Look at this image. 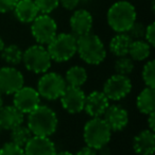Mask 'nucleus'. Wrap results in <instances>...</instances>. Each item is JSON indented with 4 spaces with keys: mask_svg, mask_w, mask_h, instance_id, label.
Segmentation results:
<instances>
[{
    "mask_svg": "<svg viewBox=\"0 0 155 155\" xmlns=\"http://www.w3.org/2000/svg\"><path fill=\"white\" fill-rule=\"evenodd\" d=\"M93 15L87 10L83 9L75 10L69 19L70 29L75 37H80L91 33L93 29Z\"/></svg>",
    "mask_w": 155,
    "mask_h": 155,
    "instance_id": "4468645a",
    "label": "nucleus"
},
{
    "mask_svg": "<svg viewBox=\"0 0 155 155\" xmlns=\"http://www.w3.org/2000/svg\"><path fill=\"white\" fill-rule=\"evenodd\" d=\"M33 134L31 133L30 129L27 125L20 124L18 127H14L11 130V134H10V138H11V142L17 144L19 147L24 148L27 144V142L31 139Z\"/></svg>",
    "mask_w": 155,
    "mask_h": 155,
    "instance_id": "393cba45",
    "label": "nucleus"
},
{
    "mask_svg": "<svg viewBox=\"0 0 155 155\" xmlns=\"http://www.w3.org/2000/svg\"><path fill=\"white\" fill-rule=\"evenodd\" d=\"M22 53L24 51L17 45L11 44V45L5 46L0 55L9 66L15 67L22 62Z\"/></svg>",
    "mask_w": 155,
    "mask_h": 155,
    "instance_id": "b1692460",
    "label": "nucleus"
},
{
    "mask_svg": "<svg viewBox=\"0 0 155 155\" xmlns=\"http://www.w3.org/2000/svg\"><path fill=\"white\" fill-rule=\"evenodd\" d=\"M66 87V81L63 75L53 71H47L39 78L36 91H38L41 98L49 101H54L62 97Z\"/></svg>",
    "mask_w": 155,
    "mask_h": 155,
    "instance_id": "0eeeda50",
    "label": "nucleus"
},
{
    "mask_svg": "<svg viewBox=\"0 0 155 155\" xmlns=\"http://www.w3.org/2000/svg\"><path fill=\"white\" fill-rule=\"evenodd\" d=\"M74 155H98V153L97 150H95V149L91 148L88 146H85L83 148H81Z\"/></svg>",
    "mask_w": 155,
    "mask_h": 155,
    "instance_id": "72a5a7b5",
    "label": "nucleus"
},
{
    "mask_svg": "<svg viewBox=\"0 0 155 155\" xmlns=\"http://www.w3.org/2000/svg\"><path fill=\"white\" fill-rule=\"evenodd\" d=\"M13 96V105L22 114L28 115L41 104V96L34 87L24 85Z\"/></svg>",
    "mask_w": 155,
    "mask_h": 155,
    "instance_id": "9b49d317",
    "label": "nucleus"
},
{
    "mask_svg": "<svg viewBox=\"0 0 155 155\" xmlns=\"http://www.w3.org/2000/svg\"><path fill=\"white\" fill-rule=\"evenodd\" d=\"M66 81L67 86H73V87H81L87 82L88 74H87L86 69L80 65H74L70 67L66 71V74L64 77Z\"/></svg>",
    "mask_w": 155,
    "mask_h": 155,
    "instance_id": "4be33fe9",
    "label": "nucleus"
},
{
    "mask_svg": "<svg viewBox=\"0 0 155 155\" xmlns=\"http://www.w3.org/2000/svg\"><path fill=\"white\" fill-rule=\"evenodd\" d=\"M133 149L137 155H153L155 151V134L149 129L139 132L133 139Z\"/></svg>",
    "mask_w": 155,
    "mask_h": 155,
    "instance_id": "f3484780",
    "label": "nucleus"
},
{
    "mask_svg": "<svg viewBox=\"0 0 155 155\" xmlns=\"http://www.w3.org/2000/svg\"><path fill=\"white\" fill-rule=\"evenodd\" d=\"M77 53L88 65H99L105 60L106 49L98 35L88 33L77 37Z\"/></svg>",
    "mask_w": 155,
    "mask_h": 155,
    "instance_id": "7ed1b4c3",
    "label": "nucleus"
},
{
    "mask_svg": "<svg viewBox=\"0 0 155 155\" xmlns=\"http://www.w3.org/2000/svg\"><path fill=\"white\" fill-rule=\"evenodd\" d=\"M136 106L141 114L148 115L155 110V89L146 86L136 98Z\"/></svg>",
    "mask_w": 155,
    "mask_h": 155,
    "instance_id": "aec40b11",
    "label": "nucleus"
},
{
    "mask_svg": "<svg viewBox=\"0 0 155 155\" xmlns=\"http://www.w3.org/2000/svg\"><path fill=\"white\" fill-rule=\"evenodd\" d=\"M31 34L37 44L47 46L58 34L56 21L48 14H39L31 22Z\"/></svg>",
    "mask_w": 155,
    "mask_h": 155,
    "instance_id": "6e6552de",
    "label": "nucleus"
},
{
    "mask_svg": "<svg viewBox=\"0 0 155 155\" xmlns=\"http://www.w3.org/2000/svg\"><path fill=\"white\" fill-rule=\"evenodd\" d=\"M112 131L102 117L91 118L85 123L83 129V138L86 146L97 151L101 150L107 146Z\"/></svg>",
    "mask_w": 155,
    "mask_h": 155,
    "instance_id": "20e7f679",
    "label": "nucleus"
},
{
    "mask_svg": "<svg viewBox=\"0 0 155 155\" xmlns=\"http://www.w3.org/2000/svg\"><path fill=\"white\" fill-rule=\"evenodd\" d=\"M141 77L146 86L155 88V62L153 60L148 61L143 65Z\"/></svg>",
    "mask_w": 155,
    "mask_h": 155,
    "instance_id": "bb28decb",
    "label": "nucleus"
},
{
    "mask_svg": "<svg viewBox=\"0 0 155 155\" xmlns=\"http://www.w3.org/2000/svg\"><path fill=\"white\" fill-rule=\"evenodd\" d=\"M131 91L132 82L130 78L115 73L105 81L102 91L110 101H119L124 99Z\"/></svg>",
    "mask_w": 155,
    "mask_h": 155,
    "instance_id": "1a4fd4ad",
    "label": "nucleus"
},
{
    "mask_svg": "<svg viewBox=\"0 0 155 155\" xmlns=\"http://www.w3.org/2000/svg\"><path fill=\"white\" fill-rule=\"evenodd\" d=\"M3 48H5V41H2V38L0 36V53H1V51L3 50Z\"/></svg>",
    "mask_w": 155,
    "mask_h": 155,
    "instance_id": "4c0bfd02",
    "label": "nucleus"
},
{
    "mask_svg": "<svg viewBox=\"0 0 155 155\" xmlns=\"http://www.w3.org/2000/svg\"><path fill=\"white\" fill-rule=\"evenodd\" d=\"M114 68H115L116 73L129 77V74H131L134 71L135 63H134V61L132 60L129 55L120 56V58H117V61L115 62Z\"/></svg>",
    "mask_w": 155,
    "mask_h": 155,
    "instance_id": "a878e982",
    "label": "nucleus"
},
{
    "mask_svg": "<svg viewBox=\"0 0 155 155\" xmlns=\"http://www.w3.org/2000/svg\"><path fill=\"white\" fill-rule=\"evenodd\" d=\"M34 2L39 14H48V15H50V13L58 9L60 5L58 0H34Z\"/></svg>",
    "mask_w": 155,
    "mask_h": 155,
    "instance_id": "cd10ccee",
    "label": "nucleus"
},
{
    "mask_svg": "<svg viewBox=\"0 0 155 155\" xmlns=\"http://www.w3.org/2000/svg\"><path fill=\"white\" fill-rule=\"evenodd\" d=\"M13 12L17 20L22 24H31L39 15L34 0H18Z\"/></svg>",
    "mask_w": 155,
    "mask_h": 155,
    "instance_id": "6ab92c4d",
    "label": "nucleus"
},
{
    "mask_svg": "<svg viewBox=\"0 0 155 155\" xmlns=\"http://www.w3.org/2000/svg\"><path fill=\"white\" fill-rule=\"evenodd\" d=\"M56 155H74V154L69 152V151H62V152H56Z\"/></svg>",
    "mask_w": 155,
    "mask_h": 155,
    "instance_id": "c9c22d12",
    "label": "nucleus"
},
{
    "mask_svg": "<svg viewBox=\"0 0 155 155\" xmlns=\"http://www.w3.org/2000/svg\"><path fill=\"white\" fill-rule=\"evenodd\" d=\"M132 39L127 33H117L115 36L112 37L110 41V51L117 58L125 56L129 53L130 46H131Z\"/></svg>",
    "mask_w": 155,
    "mask_h": 155,
    "instance_id": "412c9836",
    "label": "nucleus"
},
{
    "mask_svg": "<svg viewBox=\"0 0 155 155\" xmlns=\"http://www.w3.org/2000/svg\"><path fill=\"white\" fill-rule=\"evenodd\" d=\"M151 54V46L144 39H136L132 41L127 55L134 62H142L146 61Z\"/></svg>",
    "mask_w": 155,
    "mask_h": 155,
    "instance_id": "5701e85b",
    "label": "nucleus"
},
{
    "mask_svg": "<svg viewBox=\"0 0 155 155\" xmlns=\"http://www.w3.org/2000/svg\"><path fill=\"white\" fill-rule=\"evenodd\" d=\"M136 9L130 1L121 0L110 7L106 19L110 28L116 33H127L136 21Z\"/></svg>",
    "mask_w": 155,
    "mask_h": 155,
    "instance_id": "f03ea898",
    "label": "nucleus"
},
{
    "mask_svg": "<svg viewBox=\"0 0 155 155\" xmlns=\"http://www.w3.org/2000/svg\"><path fill=\"white\" fill-rule=\"evenodd\" d=\"M143 38L151 47H154V45H155V24L154 22H151L149 26L146 27V32H144Z\"/></svg>",
    "mask_w": 155,
    "mask_h": 155,
    "instance_id": "7c9ffc66",
    "label": "nucleus"
},
{
    "mask_svg": "<svg viewBox=\"0 0 155 155\" xmlns=\"http://www.w3.org/2000/svg\"><path fill=\"white\" fill-rule=\"evenodd\" d=\"M18 0H0V13H9L13 11Z\"/></svg>",
    "mask_w": 155,
    "mask_h": 155,
    "instance_id": "2f4dec72",
    "label": "nucleus"
},
{
    "mask_svg": "<svg viewBox=\"0 0 155 155\" xmlns=\"http://www.w3.org/2000/svg\"><path fill=\"white\" fill-rule=\"evenodd\" d=\"M25 114L14 105H3L0 108V125L2 130L11 131L12 129L22 124Z\"/></svg>",
    "mask_w": 155,
    "mask_h": 155,
    "instance_id": "a211bd4d",
    "label": "nucleus"
},
{
    "mask_svg": "<svg viewBox=\"0 0 155 155\" xmlns=\"http://www.w3.org/2000/svg\"><path fill=\"white\" fill-rule=\"evenodd\" d=\"M25 84L21 71L13 66L0 68V93L2 95H14Z\"/></svg>",
    "mask_w": 155,
    "mask_h": 155,
    "instance_id": "9d476101",
    "label": "nucleus"
},
{
    "mask_svg": "<svg viewBox=\"0 0 155 155\" xmlns=\"http://www.w3.org/2000/svg\"><path fill=\"white\" fill-rule=\"evenodd\" d=\"M81 0H58L60 5L67 11H74Z\"/></svg>",
    "mask_w": 155,
    "mask_h": 155,
    "instance_id": "473e14b6",
    "label": "nucleus"
},
{
    "mask_svg": "<svg viewBox=\"0 0 155 155\" xmlns=\"http://www.w3.org/2000/svg\"><path fill=\"white\" fill-rule=\"evenodd\" d=\"M0 155H26L22 147H19L13 142H5L0 148Z\"/></svg>",
    "mask_w": 155,
    "mask_h": 155,
    "instance_id": "c756f323",
    "label": "nucleus"
},
{
    "mask_svg": "<svg viewBox=\"0 0 155 155\" xmlns=\"http://www.w3.org/2000/svg\"><path fill=\"white\" fill-rule=\"evenodd\" d=\"M85 98L86 95L81 87L67 86L60 100L66 112L69 114H78L84 110Z\"/></svg>",
    "mask_w": 155,
    "mask_h": 155,
    "instance_id": "f8f14e48",
    "label": "nucleus"
},
{
    "mask_svg": "<svg viewBox=\"0 0 155 155\" xmlns=\"http://www.w3.org/2000/svg\"><path fill=\"white\" fill-rule=\"evenodd\" d=\"M110 105V100L107 99L103 91H91L85 98L84 110L91 118H99L105 113Z\"/></svg>",
    "mask_w": 155,
    "mask_h": 155,
    "instance_id": "2eb2a0df",
    "label": "nucleus"
},
{
    "mask_svg": "<svg viewBox=\"0 0 155 155\" xmlns=\"http://www.w3.org/2000/svg\"><path fill=\"white\" fill-rule=\"evenodd\" d=\"M102 118L108 125L112 132L122 131L129 123V113L123 106L118 104L108 105Z\"/></svg>",
    "mask_w": 155,
    "mask_h": 155,
    "instance_id": "ddd939ff",
    "label": "nucleus"
},
{
    "mask_svg": "<svg viewBox=\"0 0 155 155\" xmlns=\"http://www.w3.org/2000/svg\"><path fill=\"white\" fill-rule=\"evenodd\" d=\"M148 116V129L150 130V131H153L154 132L155 130V110L152 113H150V114L147 115Z\"/></svg>",
    "mask_w": 155,
    "mask_h": 155,
    "instance_id": "f704fd0d",
    "label": "nucleus"
},
{
    "mask_svg": "<svg viewBox=\"0 0 155 155\" xmlns=\"http://www.w3.org/2000/svg\"><path fill=\"white\" fill-rule=\"evenodd\" d=\"M26 155H56L55 143L45 136H34L24 147Z\"/></svg>",
    "mask_w": 155,
    "mask_h": 155,
    "instance_id": "dca6fc26",
    "label": "nucleus"
},
{
    "mask_svg": "<svg viewBox=\"0 0 155 155\" xmlns=\"http://www.w3.org/2000/svg\"><path fill=\"white\" fill-rule=\"evenodd\" d=\"M5 105V100H3V95L0 93V108Z\"/></svg>",
    "mask_w": 155,
    "mask_h": 155,
    "instance_id": "e433bc0d",
    "label": "nucleus"
},
{
    "mask_svg": "<svg viewBox=\"0 0 155 155\" xmlns=\"http://www.w3.org/2000/svg\"><path fill=\"white\" fill-rule=\"evenodd\" d=\"M3 130H2V127H1V125H0V133H1V132H2Z\"/></svg>",
    "mask_w": 155,
    "mask_h": 155,
    "instance_id": "58836bf2",
    "label": "nucleus"
},
{
    "mask_svg": "<svg viewBox=\"0 0 155 155\" xmlns=\"http://www.w3.org/2000/svg\"><path fill=\"white\" fill-rule=\"evenodd\" d=\"M47 50L52 61L67 62L77 54V37L72 33H60L47 45Z\"/></svg>",
    "mask_w": 155,
    "mask_h": 155,
    "instance_id": "39448f33",
    "label": "nucleus"
},
{
    "mask_svg": "<svg viewBox=\"0 0 155 155\" xmlns=\"http://www.w3.org/2000/svg\"><path fill=\"white\" fill-rule=\"evenodd\" d=\"M144 32H146V26L142 22L137 21L136 20L132 27L129 29L127 34L131 37L132 41H136V39H143Z\"/></svg>",
    "mask_w": 155,
    "mask_h": 155,
    "instance_id": "c85d7f7f",
    "label": "nucleus"
},
{
    "mask_svg": "<svg viewBox=\"0 0 155 155\" xmlns=\"http://www.w3.org/2000/svg\"><path fill=\"white\" fill-rule=\"evenodd\" d=\"M83 1H89V0H83Z\"/></svg>",
    "mask_w": 155,
    "mask_h": 155,
    "instance_id": "ea45409f",
    "label": "nucleus"
},
{
    "mask_svg": "<svg viewBox=\"0 0 155 155\" xmlns=\"http://www.w3.org/2000/svg\"><path fill=\"white\" fill-rule=\"evenodd\" d=\"M58 125V115L48 105L39 104L35 110L28 114L27 127L34 136L50 137L56 132Z\"/></svg>",
    "mask_w": 155,
    "mask_h": 155,
    "instance_id": "f257e3e1",
    "label": "nucleus"
},
{
    "mask_svg": "<svg viewBox=\"0 0 155 155\" xmlns=\"http://www.w3.org/2000/svg\"><path fill=\"white\" fill-rule=\"evenodd\" d=\"M28 71L36 74H43L50 69L52 60L45 46L36 45L30 46L22 53V62Z\"/></svg>",
    "mask_w": 155,
    "mask_h": 155,
    "instance_id": "423d86ee",
    "label": "nucleus"
}]
</instances>
